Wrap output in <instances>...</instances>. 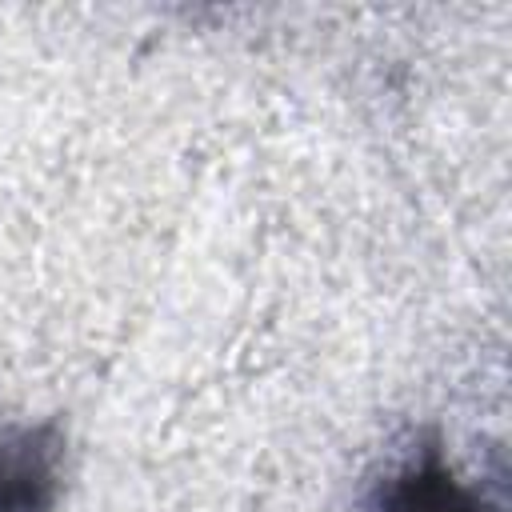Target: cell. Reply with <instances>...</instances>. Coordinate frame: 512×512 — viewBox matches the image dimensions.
<instances>
[{"instance_id": "6da1fadb", "label": "cell", "mask_w": 512, "mask_h": 512, "mask_svg": "<svg viewBox=\"0 0 512 512\" xmlns=\"http://www.w3.org/2000/svg\"><path fill=\"white\" fill-rule=\"evenodd\" d=\"M64 440L56 424L0 436V512H48L60 488Z\"/></svg>"}, {"instance_id": "7a4b0ae2", "label": "cell", "mask_w": 512, "mask_h": 512, "mask_svg": "<svg viewBox=\"0 0 512 512\" xmlns=\"http://www.w3.org/2000/svg\"><path fill=\"white\" fill-rule=\"evenodd\" d=\"M372 512H476V500L436 452H424L380 484Z\"/></svg>"}]
</instances>
